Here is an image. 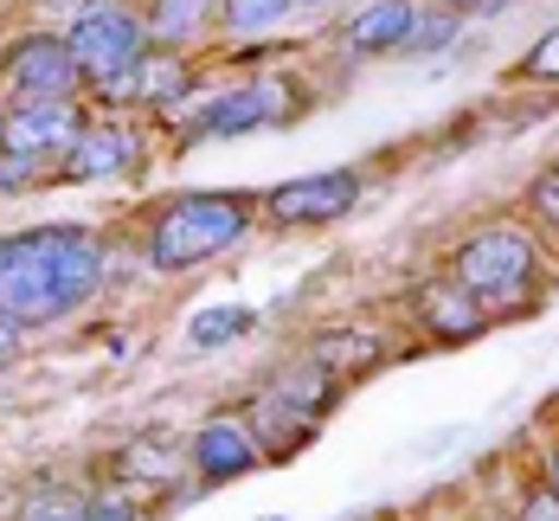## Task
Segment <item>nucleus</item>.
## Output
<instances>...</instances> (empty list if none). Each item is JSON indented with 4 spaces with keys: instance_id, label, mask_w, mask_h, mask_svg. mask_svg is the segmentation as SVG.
<instances>
[{
    "instance_id": "cd10ccee",
    "label": "nucleus",
    "mask_w": 559,
    "mask_h": 521,
    "mask_svg": "<svg viewBox=\"0 0 559 521\" xmlns=\"http://www.w3.org/2000/svg\"><path fill=\"white\" fill-rule=\"evenodd\" d=\"M58 7H78V13H84V7H104V0H58Z\"/></svg>"
},
{
    "instance_id": "9b49d317",
    "label": "nucleus",
    "mask_w": 559,
    "mask_h": 521,
    "mask_svg": "<svg viewBox=\"0 0 559 521\" xmlns=\"http://www.w3.org/2000/svg\"><path fill=\"white\" fill-rule=\"evenodd\" d=\"M258 463H264V451H258V438H251L245 418H206L193 431V476L200 483H238Z\"/></svg>"
},
{
    "instance_id": "a211bd4d",
    "label": "nucleus",
    "mask_w": 559,
    "mask_h": 521,
    "mask_svg": "<svg viewBox=\"0 0 559 521\" xmlns=\"http://www.w3.org/2000/svg\"><path fill=\"white\" fill-rule=\"evenodd\" d=\"M296 13V0H219V26L231 39H264Z\"/></svg>"
},
{
    "instance_id": "f8f14e48",
    "label": "nucleus",
    "mask_w": 559,
    "mask_h": 521,
    "mask_svg": "<svg viewBox=\"0 0 559 521\" xmlns=\"http://www.w3.org/2000/svg\"><path fill=\"white\" fill-rule=\"evenodd\" d=\"M187 91H193V64L180 52H148L135 71L104 84L110 104H142V110H174V104H187Z\"/></svg>"
},
{
    "instance_id": "aec40b11",
    "label": "nucleus",
    "mask_w": 559,
    "mask_h": 521,
    "mask_svg": "<svg viewBox=\"0 0 559 521\" xmlns=\"http://www.w3.org/2000/svg\"><path fill=\"white\" fill-rule=\"evenodd\" d=\"M251 322H258V309H245V303H219V309H200V316H193L187 342L193 347H225V342H238V335H251Z\"/></svg>"
},
{
    "instance_id": "f3484780",
    "label": "nucleus",
    "mask_w": 559,
    "mask_h": 521,
    "mask_svg": "<svg viewBox=\"0 0 559 521\" xmlns=\"http://www.w3.org/2000/svg\"><path fill=\"white\" fill-rule=\"evenodd\" d=\"M309 354H316L335 380H354V374H367L373 360H386V342H380V335H360V329H329Z\"/></svg>"
},
{
    "instance_id": "6e6552de",
    "label": "nucleus",
    "mask_w": 559,
    "mask_h": 521,
    "mask_svg": "<svg viewBox=\"0 0 559 521\" xmlns=\"http://www.w3.org/2000/svg\"><path fill=\"white\" fill-rule=\"evenodd\" d=\"M78 129H84V110L78 104H7L0 155L33 162V168L52 174V162H64V149L78 142Z\"/></svg>"
},
{
    "instance_id": "423d86ee",
    "label": "nucleus",
    "mask_w": 559,
    "mask_h": 521,
    "mask_svg": "<svg viewBox=\"0 0 559 521\" xmlns=\"http://www.w3.org/2000/svg\"><path fill=\"white\" fill-rule=\"evenodd\" d=\"M296 104V91L283 84V78H245V84H231L219 97H206L200 110L180 122V135L187 142H225V135H251V129H264V122H283Z\"/></svg>"
},
{
    "instance_id": "2eb2a0df",
    "label": "nucleus",
    "mask_w": 559,
    "mask_h": 521,
    "mask_svg": "<svg viewBox=\"0 0 559 521\" xmlns=\"http://www.w3.org/2000/svg\"><path fill=\"white\" fill-rule=\"evenodd\" d=\"M213 26H219V0H148V7H142V33H148V46H162V52L200 46Z\"/></svg>"
},
{
    "instance_id": "f257e3e1",
    "label": "nucleus",
    "mask_w": 559,
    "mask_h": 521,
    "mask_svg": "<svg viewBox=\"0 0 559 521\" xmlns=\"http://www.w3.org/2000/svg\"><path fill=\"white\" fill-rule=\"evenodd\" d=\"M110 277V245L91 226H33L0 238V322L46 329L78 316Z\"/></svg>"
},
{
    "instance_id": "0eeeda50",
    "label": "nucleus",
    "mask_w": 559,
    "mask_h": 521,
    "mask_svg": "<svg viewBox=\"0 0 559 521\" xmlns=\"http://www.w3.org/2000/svg\"><path fill=\"white\" fill-rule=\"evenodd\" d=\"M367 180L360 168H316V174H296L264 193V220L271 226H335L360 206Z\"/></svg>"
},
{
    "instance_id": "39448f33",
    "label": "nucleus",
    "mask_w": 559,
    "mask_h": 521,
    "mask_svg": "<svg viewBox=\"0 0 559 521\" xmlns=\"http://www.w3.org/2000/svg\"><path fill=\"white\" fill-rule=\"evenodd\" d=\"M84 78L71 64L64 33H26L0 52V97L7 104H78Z\"/></svg>"
},
{
    "instance_id": "ddd939ff",
    "label": "nucleus",
    "mask_w": 559,
    "mask_h": 521,
    "mask_svg": "<svg viewBox=\"0 0 559 521\" xmlns=\"http://www.w3.org/2000/svg\"><path fill=\"white\" fill-rule=\"evenodd\" d=\"M264 400H277L283 412L322 425V418L335 412V400H341V380L316 360V354H302V360H289V367H277V374L264 380Z\"/></svg>"
},
{
    "instance_id": "f03ea898",
    "label": "nucleus",
    "mask_w": 559,
    "mask_h": 521,
    "mask_svg": "<svg viewBox=\"0 0 559 521\" xmlns=\"http://www.w3.org/2000/svg\"><path fill=\"white\" fill-rule=\"evenodd\" d=\"M444 271L483 303L489 322H496V316H521V309H534V303L547 296V251H540L534 226H521V220H489V226H476L456 251H450Z\"/></svg>"
},
{
    "instance_id": "a878e982",
    "label": "nucleus",
    "mask_w": 559,
    "mask_h": 521,
    "mask_svg": "<svg viewBox=\"0 0 559 521\" xmlns=\"http://www.w3.org/2000/svg\"><path fill=\"white\" fill-rule=\"evenodd\" d=\"M20 335H26V329H13V322H0V367H13V354H20Z\"/></svg>"
},
{
    "instance_id": "dca6fc26",
    "label": "nucleus",
    "mask_w": 559,
    "mask_h": 521,
    "mask_svg": "<svg viewBox=\"0 0 559 521\" xmlns=\"http://www.w3.org/2000/svg\"><path fill=\"white\" fill-rule=\"evenodd\" d=\"M251 438H258V451H264V458H289V451H302V445L316 438V425H309V418H296V412H283L277 400H264V393H258V405H251Z\"/></svg>"
},
{
    "instance_id": "b1692460",
    "label": "nucleus",
    "mask_w": 559,
    "mask_h": 521,
    "mask_svg": "<svg viewBox=\"0 0 559 521\" xmlns=\"http://www.w3.org/2000/svg\"><path fill=\"white\" fill-rule=\"evenodd\" d=\"M91 521H142V509H135L122 489H97V496H91Z\"/></svg>"
},
{
    "instance_id": "1a4fd4ad",
    "label": "nucleus",
    "mask_w": 559,
    "mask_h": 521,
    "mask_svg": "<svg viewBox=\"0 0 559 521\" xmlns=\"http://www.w3.org/2000/svg\"><path fill=\"white\" fill-rule=\"evenodd\" d=\"M135 162H142L135 122H122V116H84V129L64 149L58 174L64 180H116V174H135Z\"/></svg>"
},
{
    "instance_id": "7ed1b4c3",
    "label": "nucleus",
    "mask_w": 559,
    "mask_h": 521,
    "mask_svg": "<svg viewBox=\"0 0 559 521\" xmlns=\"http://www.w3.org/2000/svg\"><path fill=\"white\" fill-rule=\"evenodd\" d=\"M251 226H258V200L251 193H174L168 206L148 220L142 258H148V271L180 277L193 264L225 258Z\"/></svg>"
},
{
    "instance_id": "6ab92c4d",
    "label": "nucleus",
    "mask_w": 559,
    "mask_h": 521,
    "mask_svg": "<svg viewBox=\"0 0 559 521\" xmlns=\"http://www.w3.org/2000/svg\"><path fill=\"white\" fill-rule=\"evenodd\" d=\"M13 521H91V489L78 483H39Z\"/></svg>"
},
{
    "instance_id": "bb28decb",
    "label": "nucleus",
    "mask_w": 559,
    "mask_h": 521,
    "mask_svg": "<svg viewBox=\"0 0 559 521\" xmlns=\"http://www.w3.org/2000/svg\"><path fill=\"white\" fill-rule=\"evenodd\" d=\"M438 7H450V13H476V7H502V0H438Z\"/></svg>"
},
{
    "instance_id": "5701e85b",
    "label": "nucleus",
    "mask_w": 559,
    "mask_h": 521,
    "mask_svg": "<svg viewBox=\"0 0 559 521\" xmlns=\"http://www.w3.org/2000/svg\"><path fill=\"white\" fill-rule=\"evenodd\" d=\"M514 521H559V496L540 483V476H521V489H514Z\"/></svg>"
},
{
    "instance_id": "412c9836",
    "label": "nucleus",
    "mask_w": 559,
    "mask_h": 521,
    "mask_svg": "<svg viewBox=\"0 0 559 521\" xmlns=\"http://www.w3.org/2000/svg\"><path fill=\"white\" fill-rule=\"evenodd\" d=\"M514 78H521V84H554V91H559V26H547V33L521 52Z\"/></svg>"
},
{
    "instance_id": "c756f323",
    "label": "nucleus",
    "mask_w": 559,
    "mask_h": 521,
    "mask_svg": "<svg viewBox=\"0 0 559 521\" xmlns=\"http://www.w3.org/2000/svg\"><path fill=\"white\" fill-rule=\"evenodd\" d=\"M0 122H7V104H0Z\"/></svg>"
},
{
    "instance_id": "4468645a",
    "label": "nucleus",
    "mask_w": 559,
    "mask_h": 521,
    "mask_svg": "<svg viewBox=\"0 0 559 521\" xmlns=\"http://www.w3.org/2000/svg\"><path fill=\"white\" fill-rule=\"evenodd\" d=\"M418 20H425V7L418 0H373L367 13H354L347 26H341V39L354 46V52H405L412 46V33H418Z\"/></svg>"
},
{
    "instance_id": "393cba45",
    "label": "nucleus",
    "mask_w": 559,
    "mask_h": 521,
    "mask_svg": "<svg viewBox=\"0 0 559 521\" xmlns=\"http://www.w3.org/2000/svg\"><path fill=\"white\" fill-rule=\"evenodd\" d=\"M534 476L559 496V425H554V438H547V451H540V470H534Z\"/></svg>"
},
{
    "instance_id": "4be33fe9",
    "label": "nucleus",
    "mask_w": 559,
    "mask_h": 521,
    "mask_svg": "<svg viewBox=\"0 0 559 521\" xmlns=\"http://www.w3.org/2000/svg\"><path fill=\"white\" fill-rule=\"evenodd\" d=\"M527 220H540V226L559 238V162L534 174V187H527Z\"/></svg>"
},
{
    "instance_id": "c85d7f7f",
    "label": "nucleus",
    "mask_w": 559,
    "mask_h": 521,
    "mask_svg": "<svg viewBox=\"0 0 559 521\" xmlns=\"http://www.w3.org/2000/svg\"><path fill=\"white\" fill-rule=\"evenodd\" d=\"M296 7H322V0H296Z\"/></svg>"
},
{
    "instance_id": "20e7f679",
    "label": "nucleus",
    "mask_w": 559,
    "mask_h": 521,
    "mask_svg": "<svg viewBox=\"0 0 559 521\" xmlns=\"http://www.w3.org/2000/svg\"><path fill=\"white\" fill-rule=\"evenodd\" d=\"M71 46V64L84 78V91H104L122 71H135L148 58V33H142V7H122V0H104V7H84L64 33Z\"/></svg>"
},
{
    "instance_id": "9d476101",
    "label": "nucleus",
    "mask_w": 559,
    "mask_h": 521,
    "mask_svg": "<svg viewBox=\"0 0 559 521\" xmlns=\"http://www.w3.org/2000/svg\"><path fill=\"white\" fill-rule=\"evenodd\" d=\"M412 322L431 335V342H476L483 329H489V316H483V303L469 296V289L456 284L450 271H431L425 284L412 289Z\"/></svg>"
}]
</instances>
